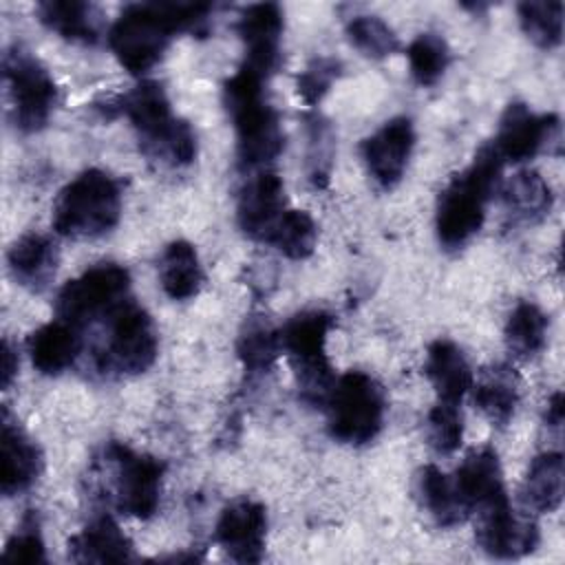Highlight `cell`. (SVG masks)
Returning a JSON list of instances; mask_svg holds the SVG:
<instances>
[{"mask_svg":"<svg viewBox=\"0 0 565 565\" xmlns=\"http://www.w3.org/2000/svg\"><path fill=\"white\" fill-rule=\"evenodd\" d=\"M212 4L205 2H137L121 11L108 31V46L132 75L150 71L179 31H203Z\"/></svg>","mask_w":565,"mask_h":565,"instance_id":"6da1fadb","label":"cell"},{"mask_svg":"<svg viewBox=\"0 0 565 565\" xmlns=\"http://www.w3.org/2000/svg\"><path fill=\"white\" fill-rule=\"evenodd\" d=\"M503 161L494 146H483L472 163L455 174L439 192L435 230L446 249L463 247L483 225L486 205L499 185Z\"/></svg>","mask_w":565,"mask_h":565,"instance_id":"7a4b0ae2","label":"cell"},{"mask_svg":"<svg viewBox=\"0 0 565 565\" xmlns=\"http://www.w3.org/2000/svg\"><path fill=\"white\" fill-rule=\"evenodd\" d=\"M263 82L265 77L241 66L223 84V104L234 121L243 168H263L280 154L285 143L278 113L263 97Z\"/></svg>","mask_w":565,"mask_h":565,"instance_id":"3957f363","label":"cell"},{"mask_svg":"<svg viewBox=\"0 0 565 565\" xmlns=\"http://www.w3.org/2000/svg\"><path fill=\"white\" fill-rule=\"evenodd\" d=\"M135 126L143 152L170 166H188L196 157V137L188 121L172 115L168 95L157 82H141L119 102Z\"/></svg>","mask_w":565,"mask_h":565,"instance_id":"277c9868","label":"cell"},{"mask_svg":"<svg viewBox=\"0 0 565 565\" xmlns=\"http://www.w3.org/2000/svg\"><path fill=\"white\" fill-rule=\"evenodd\" d=\"M119 214V181L99 168H88L60 190L53 203V230L68 238H95L110 232Z\"/></svg>","mask_w":565,"mask_h":565,"instance_id":"5b68a950","label":"cell"},{"mask_svg":"<svg viewBox=\"0 0 565 565\" xmlns=\"http://www.w3.org/2000/svg\"><path fill=\"white\" fill-rule=\"evenodd\" d=\"M324 406L329 435L340 444H369L384 426V388L364 371H347L340 375L333 382Z\"/></svg>","mask_w":565,"mask_h":565,"instance_id":"8992f818","label":"cell"},{"mask_svg":"<svg viewBox=\"0 0 565 565\" xmlns=\"http://www.w3.org/2000/svg\"><path fill=\"white\" fill-rule=\"evenodd\" d=\"M333 327L331 313L305 309L291 316L278 331L280 349L287 353L305 402L324 404L335 377L327 358V335Z\"/></svg>","mask_w":565,"mask_h":565,"instance_id":"52a82bcc","label":"cell"},{"mask_svg":"<svg viewBox=\"0 0 565 565\" xmlns=\"http://www.w3.org/2000/svg\"><path fill=\"white\" fill-rule=\"evenodd\" d=\"M130 287V274L117 263H99L77 278L68 280L57 294V313L73 327H86L108 318L124 300Z\"/></svg>","mask_w":565,"mask_h":565,"instance_id":"ba28073f","label":"cell"},{"mask_svg":"<svg viewBox=\"0 0 565 565\" xmlns=\"http://www.w3.org/2000/svg\"><path fill=\"white\" fill-rule=\"evenodd\" d=\"M2 75L11 102L13 124L22 132L44 128L57 104V86L49 71L29 51L13 46L4 53Z\"/></svg>","mask_w":565,"mask_h":565,"instance_id":"9c48e42d","label":"cell"},{"mask_svg":"<svg viewBox=\"0 0 565 565\" xmlns=\"http://www.w3.org/2000/svg\"><path fill=\"white\" fill-rule=\"evenodd\" d=\"M104 457L113 468V499L117 510L135 519H150L161 499L163 461L141 455L121 441H108Z\"/></svg>","mask_w":565,"mask_h":565,"instance_id":"30bf717a","label":"cell"},{"mask_svg":"<svg viewBox=\"0 0 565 565\" xmlns=\"http://www.w3.org/2000/svg\"><path fill=\"white\" fill-rule=\"evenodd\" d=\"M106 347L99 353V364L106 371L126 375L143 373L157 360V331L154 322L143 307L124 300L108 318Z\"/></svg>","mask_w":565,"mask_h":565,"instance_id":"8fae6325","label":"cell"},{"mask_svg":"<svg viewBox=\"0 0 565 565\" xmlns=\"http://www.w3.org/2000/svg\"><path fill=\"white\" fill-rule=\"evenodd\" d=\"M477 543L494 558H519L539 543V530L527 516H519L503 497L477 510Z\"/></svg>","mask_w":565,"mask_h":565,"instance_id":"7c38bea8","label":"cell"},{"mask_svg":"<svg viewBox=\"0 0 565 565\" xmlns=\"http://www.w3.org/2000/svg\"><path fill=\"white\" fill-rule=\"evenodd\" d=\"M267 510L252 499L227 503L216 521L214 539L221 550L238 563H258L265 552Z\"/></svg>","mask_w":565,"mask_h":565,"instance_id":"4fadbf2b","label":"cell"},{"mask_svg":"<svg viewBox=\"0 0 565 565\" xmlns=\"http://www.w3.org/2000/svg\"><path fill=\"white\" fill-rule=\"evenodd\" d=\"M415 146V128L408 117H393L362 143V157L373 181L391 190L404 177Z\"/></svg>","mask_w":565,"mask_h":565,"instance_id":"5bb4252c","label":"cell"},{"mask_svg":"<svg viewBox=\"0 0 565 565\" xmlns=\"http://www.w3.org/2000/svg\"><path fill=\"white\" fill-rule=\"evenodd\" d=\"M241 40L245 42V62L249 71L260 77H269L280 66V35L282 11L274 2L249 4L236 24Z\"/></svg>","mask_w":565,"mask_h":565,"instance_id":"9a60e30c","label":"cell"},{"mask_svg":"<svg viewBox=\"0 0 565 565\" xmlns=\"http://www.w3.org/2000/svg\"><path fill=\"white\" fill-rule=\"evenodd\" d=\"M556 128V115H536L525 104L514 102L501 115L492 146L501 161L521 163L532 159L545 146V141H550Z\"/></svg>","mask_w":565,"mask_h":565,"instance_id":"2e32d148","label":"cell"},{"mask_svg":"<svg viewBox=\"0 0 565 565\" xmlns=\"http://www.w3.org/2000/svg\"><path fill=\"white\" fill-rule=\"evenodd\" d=\"M287 199L282 181L276 172H258L254 179L245 183L238 194V225L241 230L260 243H267L276 223L285 214Z\"/></svg>","mask_w":565,"mask_h":565,"instance_id":"e0dca14e","label":"cell"},{"mask_svg":"<svg viewBox=\"0 0 565 565\" xmlns=\"http://www.w3.org/2000/svg\"><path fill=\"white\" fill-rule=\"evenodd\" d=\"M0 488L4 497L24 492L35 483L42 472V452L33 439L20 428L11 413L2 408L0 435Z\"/></svg>","mask_w":565,"mask_h":565,"instance_id":"ac0fdd59","label":"cell"},{"mask_svg":"<svg viewBox=\"0 0 565 565\" xmlns=\"http://www.w3.org/2000/svg\"><path fill=\"white\" fill-rule=\"evenodd\" d=\"M452 481L461 501L470 510V514L483 505H490L508 497L499 457L492 448L472 450L457 468Z\"/></svg>","mask_w":565,"mask_h":565,"instance_id":"d6986e66","label":"cell"},{"mask_svg":"<svg viewBox=\"0 0 565 565\" xmlns=\"http://www.w3.org/2000/svg\"><path fill=\"white\" fill-rule=\"evenodd\" d=\"M7 260L13 278L22 287L31 291H44L57 269V247L49 236L31 232L20 236L9 247Z\"/></svg>","mask_w":565,"mask_h":565,"instance_id":"ffe728a7","label":"cell"},{"mask_svg":"<svg viewBox=\"0 0 565 565\" xmlns=\"http://www.w3.org/2000/svg\"><path fill=\"white\" fill-rule=\"evenodd\" d=\"M132 554V543L113 516H95L68 541V556L77 563H121Z\"/></svg>","mask_w":565,"mask_h":565,"instance_id":"44dd1931","label":"cell"},{"mask_svg":"<svg viewBox=\"0 0 565 565\" xmlns=\"http://www.w3.org/2000/svg\"><path fill=\"white\" fill-rule=\"evenodd\" d=\"M424 373L435 386L439 402L459 404L472 388V369L461 349L450 340H435L426 351Z\"/></svg>","mask_w":565,"mask_h":565,"instance_id":"7402d4cb","label":"cell"},{"mask_svg":"<svg viewBox=\"0 0 565 565\" xmlns=\"http://www.w3.org/2000/svg\"><path fill=\"white\" fill-rule=\"evenodd\" d=\"M31 364L44 375H57L66 371L82 351V338L77 327L57 320L42 324L26 340Z\"/></svg>","mask_w":565,"mask_h":565,"instance_id":"603a6c76","label":"cell"},{"mask_svg":"<svg viewBox=\"0 0 565 565\" xmlns=\"http://www.w3.org/2000/svg\"><path fill=\"white\" fill-rule=\"evenodd\" d=\"M40 22L60 38L79 44L99 40V9L79 0H46L38 4Z\"/></svg>","mask_w":565,"mask_h":565,"instance_id":"cb8c5ba5","label":"cell"},{"mask_svg":"<svg viewBox=\"0 0 565 565\" xmlns=\"http://www.w3.org/2000/svg\"><path fill=\"white\" fill-rule=\"evenodd\" d=\"M563 455L558 450L536 455L521 486L523 505L539 514L558 510L563 501Z\"/></svg>","mask_w":565,"mask_h":565,"instance_id":"d4e9b609","label":"cell"},{"mask_svg":"<svg viewBox=\"0 0 565 565\" xmlns=\"http://www.w3.org/2000/svg\"><path fill=\"white\" fill-rule=\"evenodd\" d=\"M417 497L439 527H455L470 516V510L455 488V481L433 463L417 472Z\"/></svg>","mask_w":565,"mask_h":565,"instance_id":"484cf974","label":"cell"},{"mask_svg":"<svg viewBox=\"0 0 565 565\" xmlns=\"http://www.w3.org/2000/svg\"><path fill=\"white\" fill-rule=\"evenodd\" d=\"M501 199L514 223H536L550 214L554 203L550 183L536 170L516 172L501 188Z\"/></svg>","mask_w":565,"mask_h":565,"instance_id":"4316f807","label":"cell"},{"mask_svg":"<svg viewBox=\"0 0 565 565\" xmlns=\"http://www.w3.org/2000/svg\"><path fill=\"white\" fill-rule=\"evenodd\" d=\"M472 399L492 424H508L519 404V377L514 369L508 364L486 369L481 380L472 384Z\"/></svg>","mask_w":565,"mask_h":565,"instance_id":"83f0119b","label":"cell"},{"mask_svg":"<svg viewBox=\"0 0 565 565\" xmlns=\"http://www.w3.org/2000/svg\"><path fill=\"white\" fill-rule=\"evenodd\" d=\"M159 280L172 300H188L199 294L203 285V269L199 254L188 241H172L159 260Z\"/></svg>","mask_w":565,"mask_h":565,"instance_id":"f1b7e54d","label":"cell"},{"mask_svg":"<svg viewBox=\"0 0 565 565\" xmlns=\"http://www.w3.org/2000/svg\"><path fill=\"white\" fill-rule=\"evenodd\" d=\"M550 320L543 309L530 300L519 302L505 322V344L516 358H534L547 340Z\"/></svg>","mask_w":565,"mask_h":565,"instance_id":"f546056e","label":"cell"},{"mask_svg":"<svg viewBox=\"0 0 565 565\" xmlns=\"http://www.w3.org/2000/svg\"><path fill=\"white\" fill-rule=\"evenodd\" d=\"M318 243V227L311 214L305 210H285L276 223L267 245H274L280 254L294 260H302L313 254Z\"/></svg>","mask_w":565,"mask_h":565,"instance_id":"4dcf8cb0","label":"cell"},{"mask_svg":"<svg viewBox=\"0 0 565 565\" xmlns=\"http://www.w3.org/2000/svg\"><path fill=\"white\" fill-rule=\"evenodd\" d=\"M563 11L561 0H530L519 4V20L536 46L554 49L563 40Z\"/></svg>","mask_w":565,"mask_h":565,"instance_id":"1f68e13d","label":"cell"},{"mask_svg":"<svg viewBox=\"0 0 565 565\" xmlns=\"http://www.w3.org/2000/svg\"><path fill=\"white\" fill-rule=\"evenodd\" d=\"M411 75L419 86H433L444 75L450 51L444 38L437 33H419L406 49Z\"/></svg>","mask_w":565,"mask_h":565,"instance_id":"d6a6232c","label":"cell"},{"mask_svg":"<svg viewBox=\"0 0 565 565\" xmlns=\"http://www.w3.org/2000/svg\"><path fill=\"white\" fill-rule=\"evenodd\" d=\"M238 358L249 373H265L276 362L280 349V335L265 320H249L238 338Z\"/></svg>","mask_w":565,"mask_h":565,"instance_id":"836d02e7","label":"cell"},{"mask_svg":"<svg viewBox=\"0 0 565 565\" xmlns=\"http://www.w3.org/2000/svg\"><path fill=\"white\" fill-rule=\"evenodd\" d=\"M349 42L366 57L382 60L397 51L399 42L395 31L377 15H355L347 24Z\"/></svg>","mask_w":565,"mask_h":565,"instance_id":"e575fe53","label":"cell"},{"mask_svg":"<svg viewBox=\"0 0 565 565\" xmlns=\"http://www.w3.org/2000/svg\"><path fill=\"white\" fill-rule=\"evenodd\" d=\"M426 437L435 452H455L463 439V419L459 413V404L437 402L426 415Z\"/></svg>","mask_w":565,"mask_h":565,"instance_id":"d590c367","label":"cell"},{"mask_svg":"<svg viewBox=\"0 0 565 565\" xmlns=\"http://www.w3.org/2000/svg\"><path fill=\"white\" fill-rule=\"evenodd\" d=\"M2 558L11 561V563H42L46 558L44 541L40 534V521L33 510H29V514H24V519L20 521V525L7 541Z\"/></svg>","mask_w":565,"mask_h":565,"instance_id":"8d00e7d4","label":"cell"},{"mask_svg":"<svg viewBox=\"0 0 565 565\" xmlns=\"http://www.w3.org/2000/svg\"><path fill=\"white\" fill-rule=\"evenodd\" d=\"M338 75H340V62L338 60H333V57H316L296 77L298 97L307 106L318 104L324 97V93L329 90V86L338 79Z\"/></svg>","mask_w":565,"mask_h":565,"instance_id":"74e56055","label":"cell"},{"mask_svg":"<svg viewBox=\"0 0 565 565\" xmlns=\"http://www.w3.org/2000/svg\"><path fill=\"white\" fill-rule=\"evenodd\" d=\"M309 137H311V148H318L316 152H309V163H311V181L313 185H324L329 179V161H331V132L329 126L311 119L309 121Z\"/></svg>","mask_w":565,"mask_h":565,"instance_id":"f35d334b","label":"cell"},{"mask_svg":"<svg viewBox=\"0 0 565 565\" xmlns=\"http://www.w3.org/2000/svg\"><path fill=\"white\" fill-rule=\"evenodd\" d=\"M18 371V353L9 340H2V388H9Z\"/></svg>","mask_w":565,"mask_h":565,"instance_id":"ab89813d","label":"cell"},{"mask_svg":"<svg viewBox=\"0 0 565 565\" xmlns=\"http://www.w3.org/2000/svg\"><path fill=\"white\" fill-rule=\"evenodd\" d=\"M545 424H547V428H556V430L563 426V393H561V391H556V393L547 399Z\"/></svg>","mask_w":565,"mask_h":565,"instance_id":"60d3db41","label":"cell"}]
</instances>
